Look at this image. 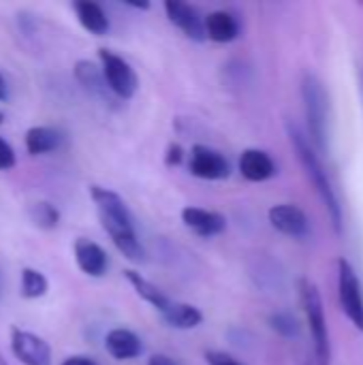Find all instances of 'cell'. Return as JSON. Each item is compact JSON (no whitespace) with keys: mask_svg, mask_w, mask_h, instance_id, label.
I'll use <instances>...</instances> for the list:
<instances>
[{"mask_svg":"<svg viewBox=\"0 0 363 365\" xmlns=\"http://www.w3.org/2000/svg\"><path fill=\"white\" fill-rule=\"evenodd\" d=\"M300 302L308 321V329L315 344V365H329L332 361V342H329V329L325 319V308L321 293L317 284L308 278L300 280Z\"/></svg>","mask_w":363,"mask_h":365,"instance_id":"cell-4","label":"cell"},{"mask_svg":"<svg viewBox=\"0 0 363 365\" xmlns=\"http://www.w3.org/2000/svg\"><path fill=\"white\" fill-rule=\"evenodd\" d=\"M188 169L195 178L199 180H225L231 173V165L225 158V154H220L214 148L208 145H193L190 150V158H188Z\"/></svg>","mask_w":363,"mask_h":365,"instance_id":"cell-8","label":"cell"},{"mask_svg":"<svg viewBox=\"0 0 363 365\" xmlns=\"http://www.w3.org/2000/svg\"><path fill=\"white\" fill-rule=\"evenodd\" d=\"M124 276H126V280L131 282V287L135 289V293L143 299V302H148L152 308H156L158 312H160V317L173 306V302L158 289V287H154L152 282H148L143 276H139L137 272H133V269H126L124 272Z\"/></svg>","mask_w":363,"mask_h":365,"instance_id":"cell-19","label":"cell"},{"mask_svg":"<svg viewBox=\"0 0 363 365\" xmlns=\"http://www.w3.org/2000/svg\"><path fill=\"white\" fill-rule=\"evenodd\" d=\"M0 365H6V361H4V359H2V357H0Z\"/></svg>","mask_w":363,"mask_h":365,"instance_id":"cell-31","label":"cell"},{"mask_svg":"<svg viewBox=\"0 0 363 365\" xmlns=\"http://www.w3.org/2000/svg\"><path fill=\"white\" fill-rule=\"evenodd\" d=\"M2 122H4V113L0 111V124H2Z\"/></svg>","mask_w":363,"mask_h":365,"instance_id":"cell-30","label":"cell"},{"mask_svg":"<svg viewBox=\"0 0 363 365\" xmlns=\"http://www.w3.org/2000/svg\"><path fill=\"white\" fill-rule=\"evenodd\" d=\"M289 137H291V143H293V148L297 152V158H300L308 180L317 188V192H319V197H321V201H323V205H325V210H327V214L332 218V225H334L336 233H340L342 231V205H340L336 188H334V184H332V180H329V175H327V171H325V167H323V163L319 158L317 148L312 145L308 135H304L297 126L289 124Z\"/></svg>","mask_w":363,"mask_h":365,"instance_id":"cell-2","label":"cell"},{"mask_svg":"<svg viewBox=\"0 0 363 365\" xmlns=\"http://www.w3.org/2000/svg\"><path fill=\"white\" fill-rule=\"evenodd\" d=\"M73 9H75L77 21H79L90 34L103 36V34L109 32V17H107V13L103 11L101 4L90 2V0H79V2L73 4Z\"/></svg>","mask_w":363,"mask_h":365,"instance_id":"cell-18","label":"cell"},{"mask_svg":"<svg viewBox=\"0 0 363 365\" xmlns=\"http://www.w3.org/2000/svg\"><path fill=\"white\" fill-rule=\"evenodd\" d=\"M205 34L214 43H231L240 36V21L229 11H212L205 17Z\"/></svg>","mask_w":363,"mask_h":365,"instance_id":"cell-16","label":"cell"},{"mask_svg":"<svg viewBox=\"0 0 363 365\" xmlns=\"http://www.w3.org/2000/svg\"><path fill=\"white\" fill-rule=\"evenodd\" d=\"M90 197L92 203L96 205L98 212V220L105 229V233L109 235V240L113 242V246L128 259V261H143L145 250L139 242L133 216L124 203V199L103 186H90Z\"/></svg>","mask_w":363,"mask_h":365,"instance_id":"cell-1","label":"cell"},{"mask_svg":"<svg viewBox=\"0 0 363 365\" xmlns=\"http://www.w3.org/2000/svg\"><path fill=\"white\" fill-rule=\"evenodd\" d=\"M19 291H21V297H26V299H39V297L47 295L49 282L43 272H39L34 267H24L21 276H19Z\"/></svg>","mask_w":363,"mask_h":365,"instance_id":"cell-21","label":"cell"},{"mask_svg":"<svg viewBox=\"0 0 363 365\" xmlns=\"http://www.w3.org/2000/svg\"><path fill=\"white\" fill-rule=\"evenodd\" d=\"M75 79L83 86V90L86 92H90L92 96H96V98H101V101H105V103H109L111 101V90H109V86H107V81H105V77H103V68L101 66H96L94 62H90V60H79V62H75Z\"/></svg>","mask_w":363,"mask_h":365,"instance_id":"cell-15","label":"cell"},{"mask_svg":"<svg viewBox=\"0 0 363 365\" xmlns=\"http://www.w3.org/2000/svg\"><path fill=\"white\" fill-rule=\"evenodd\" d=\"M165 13L169 17L171 24H175L188 38L203 43L208 38L205 34V17H201V13L182 0H167L165 2Z\"/></svg>","mask_w":363,"mask_h":365,"instance_id":"cell-9","label":"cell"},{"mask_svg":"<svg viewBox=\"0 0 363 365\" xmlns=\"http://www.w3.org/2000/svg\"><path fill=\"white\" fill-rule=\"evenodd\" d=\"M11 351L21 365H51V346L32 331L13 327Z\"/></svg>","mask_w":363,"mask_h":365,"instance_id":"cell-7","label":"cell"},{"mask_svg":"<svg viewBox=\"0 0 363 365\" xmlns=\"http://www.w3.org/2000/svg\"><path fill=\"white\" fill-rule=\"evenodd\" d=\"M302 98L308 120V139L312 141L317 152H325L329 139V94L325 92V86L317 75H304Z\"/></svg>","mask_w":363,"mask_h":365,"instance_id":"cell-3","label":"cell"},{"mask_svg":"<svg viewBox=\"0 0 363 365\" xmlns=\"http://www.w3.org/2000/svg\"><path fill=\"white\" fill-rule=\"evenodd\" d=\"M338 299L347 319L357 331H363V289L357 272L347 259L338 261Z\"/></svg>","mask_w":363,"mask_h":365,"instance_id":"cell-6","label":"cell"},{"mask_svg":"<svg viewBox=\"0 0 363 365\" xmlns=\"http://www.w3.org/2000/svg\"><path fill=\"white\" fill-rule=\"evenodd\" d=\"M73 252H75V263L77 267L90 276V278H101L105 276L107 272V265H109V259H107V252L92 240H86V237H79L73 246Z\"/></svg>","mask_w":363,"mask_h":365,"instance_id":"cell-11","label":"cell"},{"mask_svg":"<svg viewBox=\"0 0 363 365\" xmlns=\"http://www.w3.org/2000/svg\"><path fill=\"white\" fill-rule=\"evenodd\" d=\"M182 222L201 237H214L227 229V218L223 214L203 207H184Z\"/></svg>","mask_w":363,"mask_h":365,"instance_id":"cell-12","label":"cell"},{"mask_svg":"<svg viewBox=\"0 0 363 365\" xmlns=\"http://www.w3.org/2000/svg\"><path fill=\"white\" fill-rule=\"evenodd\" d=\"M24 143H26L28 154L32 156L49 154L62 145V133L53 126H32L26 130Z\"/></svg>","mask_w":363,"mask_h":365,"instance_id":"cell-17","label":"cell"},{"mask_svg":"<svg viewBox=\"0 0 363 365\" xmlns=\"http://www.w3.org/2000/svg\"><path fill=\"white\" fill-rule=\"evenodd\" d=\"M30 220L34 222V227L43 229V231H49V229H56L58 222H60V212L53 203L49 201H39L30 207Z\"/></svg>","mask_w":363,"mask_h":365,"instance_id":"cell-22","label":"cell"},{"mask_svg":"<svg viewBox=\"0 0 363 365\" xmlns=\"http://www.w3.org/2000/svg\"><path fill=\"white\" fill-rule=\"evenodd\" d=\"M182 158H184V150H182L178 143H171V145L167 148L165 163H167L169 167H175V165H180V163H182Z\"/></svg>","mask_w":363,"mask_h":365,"instance_id":"cell-26","label":"cell"},{"mask_svg":"<svg viewBox=\"0 0 363 365\" xmlns=\"http://www.w3.org/2000/svg\"><path fill=\"white\" fill-rule=\"evenodd\" d=\"M15 163H17V158H15V150L6 143V139H2V137H0V171H9V169H13V167H15Z\"/></svg>","mask_w":363,"mask_h":365,"instance_id":"cell-24","label":"cell"},{"mask_svg":"<svg viewBox=\"0 0 363 365\" xmlns=\"http://www.w3.org/2000/svg\"><path fill=\"white\" fill-rule=\"evenodd\" d=\"M105 351L118 361H128V359L139 357L143 346H141V340L135 331L118 327L105 336Z\"/></svg>","mask_w":363,"mask_h":365,"instance_id":"cell-14","label":"cell"},{"mask_svg":"<svg viewBox=\"0 0 363 365\" xmlns=\"http://www.w3.org/2000/svg\"><path fill=\"white\" fill-rule=\"evenodd\" d=\"M240 173L248 182H267L270 178L276 175V163L267 152L248 148L240 156Z\"/></svg>","mask_w":363,"mask_h":365,"instance_id":"cell-13","label":"cell"},{"mask_svg":"<svg viewBox=\"0 0 363 365\" xmlns=\"http://www.w3.org/2000/svg\"><path fill=\"white\" fill-rule=\"evenodd\" d=\"M270 327H272L276 334H280L282 338H297V336H300V325H297V321H295L291 314H287V312H276V314H272V317H270Z\"/></svg>","mask_w":363,"mask_h":365,"instance_id":"cell-23","label":"cell"},{"mask_svg":"<svg viewBox=\"0 0 363 365\" xmlns=\"http://www.w3.org/2000/svg\"><path fill=\"white\" fill-rule=\"evenodd\" d=\"M60 365H98L94 359H90V357H83V355H75V357H68V359H64Z\"/></svg>","mask_w":363,"mask_h":365,"instance_id":"cell-27","label":"cell"},{"mask_svg":"<svg viewBox=\"0 0 363 365\" xmlns=\"http://www.w3.org/2000/svg\"><path fill=\"white\" fill-rule=\"evenodd\" d=\"M98 60L103 68V77L111 90V94L120 101H131L139 88V79L135 68L111 49H98Z\"/></svg>","mask_w":363,"mask_h":365,"instance_id":"cell-5","label":"cell"},{"mask_svg":"<svg viewBox=\"0 0 363 365\" xmlns=\"http://www.w3.org/2000/svg\"><path fill=\"white\" fill-rule=\"evenodd\" d=\"M145 365H178V364H175L171 357H167V355H152Z\"/></svg>","mask_w":363,"mask_h":365,"instance_id":"cell-28","label":"cell"},{"mask_svg":"<svg viewBox=\"0 0 363 365\" xmlns=\"http://www.w3.org/2000/svg\"><path fill=\"white\" fill-rule=\"evenodd\" d=\"M267 218H270V225L276 231H280L282 235L302 240L310 233V220H308L306 212L297 205H291V203L274 205V207H270Z\"/></svg>","mask_w":363,"mask_h":365,"instance_id":"cell-10","label":"cell"},{"mask_svg":"<svg viewBox=\"0 0 363 365\" xmlns=\"http://www.w3.org/2000/svg\"><path fill=\"white\" fill-rule=\"evenodd\" d=\"M205 361H208V365H244L240 364L235 357H231V355H227L223 351H208Z\"/></svg>","mask_w":363,"mask_h":365,"instance_id":"cell-25","label":"cell"},{"mask_svg":"<svg viewBox=\"0 0 363 365\" xmlns=\"http://www.w3.org/2000/svg\"><path fill=\"white\" fill-rule=\"evenodd\" d=\"M165 323L169 327H175V329H195L201 321H203V314L190 306V304H180V302H173V306L163 314Z\"/></svg>","mask_w":363,"mask_h":365,"instance_id":"cell-20","label":"cell"},{"mask_svg":"<svg viewBox=\"0 0 363 365\" xmlns=\"http://www.w3.org/2000/svg\"><path fill=\"white\" fill-rule=\"evenodd\" d=\"M6 98H9V86H6V79L0 73V103H4Z\"/></svg>","mask_w":363,"mask_h":365,"instance_id":"cell-29","label":"cell"}]
</instances>
